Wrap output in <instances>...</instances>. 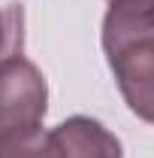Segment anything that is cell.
<instances>
[{"instance_id": "obj_2", "label": "cell", "mask_w": 154, "mask_h": 158, "mask_svg": "<svg viewBox=\"0 0 154 158\" xmlns=\"http://www.w3.org/2000/svg\"><path fill=\"white\" fill-rule=\"evenodd\" d=\"M48 110V82L24 55L0 64V140L42 128Z\"/></svg>"}, {"instance_id": "obj_3", "label": "cell", "mask_w": 154, "mask_h": 158, "mask_svg": "<svg viewBox=\"0 0 154 158\" xmlns=\"http://www.w3.org/2000/svg\"><path fill=\"white\" fill-rule=\"evenodd\" d=\"M52 137L64 158H124L121 140L91 116L64 118L58 128H52Z\"/></svg>"}, {"instance_id": "obj_1", "label": "cell", "mask_w": 154, "mask_h": 158, "mask_svg": "<svg viewBox=\"0 0 154 158\" xmlns=\"http://www.w3.org/2000/svg\"><path fill=\"white\" fill-rule=\"evenodd\" d=\"M103 52L130 113L154 125V0L109 3Z\"/></svg>"}, {"instance_id": "obj_5", "label": "cell", "mask_w": 154, "mask_h": 158, "mask_svg": "<svg viewBox=\"0 0 154 158\" xmlns=\"http://www.w3.org/2000/svg\"><path fill=\"white\" fill-rule=\"evenodd\" d=\"M24 49V9L3 6L0 9V64L21 55Z\"/></svg>"}, {"instance_id": "obj_4", "label": "cell", "mask_w": 154, "mask_h": 158, "mask_svg": "<svg viewBox=\"0 0 154 158\" xmlns=\"http://www.w3.org/2000/svg\"><path fill=\"white\" fill-rule=\"evenodd\" d=\"M0 158H64L60 146L55 143L52 131H27L18 137L0 140Z\"/></svg>"}, {"instance_id": "obj_6", "label": "cell", "mask_w": 154, "mask_h": 158, "mask_svg": "<svg viewBox=\"0 0 154 158\" xmlns=\"http://www.w3.org/2000/svg\"><path fill=\"white\" fill-rule=\"evenodd\" d=\"M109 3H118V0H109Z\"/></svg>"}]
</instances>
